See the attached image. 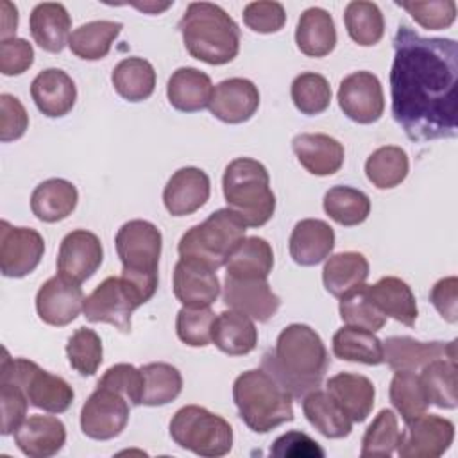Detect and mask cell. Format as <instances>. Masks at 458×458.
Masks as SVG:
<instances>
[{
    "label": "cell",
    "mask_w": 458,
    "mask_h": 458,
    "mask_svg": "<svg viewBox=\"0 0 458 458\" xmlns=\"http://www.w3.org/2000/svg\"><path fill=\"white\" fill-rule=\"evenodd\" d=\"M383 358L392 370L417 372L433 360H456V340L419 342L411 336H390L383 342Z\"/></svg>",
    "instance_id": "obj_19"
},
{
    "label": "cell",
    "mask_w": 458,
    "mask_h": 458,
    "mask_svg": "<svg viewBox=\"0 0 458 458\" xmlns=\"http://www.w3.org/2000/svg\"><path fill=\"white\" fill-rule=\"evenodd\" d=\"M227 208L242 216L247 227L265 225L276 211V195L263 163L252 157L233 159L222 177Z\"/></svg>",
    "instance_id": "obj_5"
},
{
    "label": "cell",
    "mask_w": 458,
    "mask_h": 458,
    "mask_svg": "<svg viewBox=\"0 0 458 458\" xmlns=\"http://www.w3.org/2000/svg\"><path fill=\"white\" fill-rule=\"evenodd\" d=\"M344 23L351 39L361 47L377 45L385 34V20L374 2H349L344 11Z\"/></svg>",
    "instance_id": "obj_42"
},
{
    "label": "cell",
    "mask_w": 458,
    "mask_h": 458,
    "mask_svg": "<svg viewBox=\"0 0 458 458\" xmlns=\"http://www.w3.org/2000/svg\"><path fill=\"white\" fill-rule=\"evenodd\" d=\"M102 340L89 327H79L68 338L66 356L70 367L81 376H93L102 363Z\"/></svg>",
    "instance_id": "obj_48"
},
{
    "label": "cell",
    "mask_w": 458,
    "mask_h": 458,
    "mask_svg": "<svg viewBox=\"0 0 458 458\" xmlns=\"http://www.w3.org/2000/svg\"><path fill=\"white\" fill-rule=\"evenodd\" d=\"M243 23L258 34L279 32L286 23V13L283 4L259 0L250 2L243 9Z\"/></svg>",
    "instance_id": "obj_52"
},
{
    "label": "cell",
    "mask_w": 458,
    "mask_h": 458,
    "mask_svg": "<svg viewBox=\"0 0 458 458\" xmlns=\"http://www.w3.org/2000/svg\"><path fill=\"white\" fill-rule=\"evenodd\" d=\"M233 399L240 419L254 433H268L293 420L292 394L263 369L242 372L234 379Z\"/></svg>",
    "instance_id": "obj_4"
},
{
    "label": "cell",
    "mask_w": 458,
    "mask_h": 458,
    "mask_svg": "<svg viewBox=\"0 0 458 458\" xmlns=\"http://www.w3.org/2000/svg\"><path fill=\"white\" fill-rule=\"evenodd\" d=\"M29 127V114L23 104L9 95H0V140L4 143L20 140Z\"/></svg>",
    "instance_id": "obj_55"
},
{
    "label": "cell",
    "mask_w": 458,
    "mask_h": 458,
    "mask_svg": "<svg viewBox=\"0 0 458 458\" xmlns=\"http://www.w3.org/2000/svg\"><path fill=\"white\" fill-rule=\"evenodd\" d=\"M0 404H2L0 431H2V435H11L25 420L27 408L30 403H29L25 392L18 385L0 381Z\"/></svg>",
    "instance_id": "obj_53"
},
{
    "label": "cell",
    "mask_w": 458,
    "mask_h": 458,
    "mask_svg": "<svg viewBox=\"0 0 458 458\" xmlns=\"http://www.w3.org/2000/svg\"><path fill=\"white\" fill-rule=\"evenodd\" d=\"M174 295L188 308L211 306L220 295L216 270L200 261L181 258L174 267Z\"/></svg>",
    "instance_id": "obj_18"
},
{
    "label": "cell",
    "mask_w": 458,
    "mask_h": 458,
    "mask_svg": "<svg viewBox=\"0 0 458 458\" xmlns=\"http://www.w3.org/2000/svg\"><path fill=\"white\" fill-rule=\"evenodd\" d=\"M329 367V354L320 335L306 324L286 326L274 351L263 354L261 369L267 370L295 399L317 390Z\"/></svg>",
    "instance_id": "obj_2"
},
{
    "label": "cell",
    "mask_w": 458,
    "mask_h": 458,
    "mask_svg": "<svg viewBox=\"0 0 458 458\" xmlns=\"http://www.w3.org/2000/svg\"><path fill=\"white\" fill-rule=\"evenodd\" d=\"M170 437L181 449L206 458L225 456L233 447L231 424L197 404H188L175 411L170 420Z\"/></svg>",
    "instance_id": "obj_8"
},
{
    "label": "cell",
    "mask_w": 458,
    "mask_h": 458,
    "mask_svg": "<svg viewBox=\"0 0 458 458\" xmlns=\"http://www.w3.org/2000/svg\"><path fill=\"white\" fill-rule=\"evenodd\" d=\"M259 107L258 86L243 77H231L215 86L209 111L224 123H243Z\"/></svg>",
    "instance_id": "obj_20"
},
{
    "label": "cell",
    "mask_w": 458,
    "mask_h": 458,
    "mask_svg": "<svg viewBox=\"0 0 458 458\" xmlns=\"http://www.w3.org/2000/svg\"><path fill=\"white\" fill-rule=\"evenodd\" d=\"M141 304L143 297L123 276H109L84 299L82 313L88 322H104L131 333V317Z\"/></svg>",
    "instance_id": "obj_10"
},
{
    "label": "cell",
    "mask_w": 458,
    "mask_h": 458,
    "mask_svg": "<svg viewBox=\"0 0 458 458\" xmlns=\"http://www.w3.org/2000/svg\"><path fill=\"white\" fill-rule=\"evenodd\" d=\"M408 170V154L395 145L376 148L365 161V175L379 190L399 186L406 179Z\"/></svg>",
    "instance_id": "obj_39"
},
{
    "label": "cell",
    "mask_w": 458,
    "mask_h": 458,
    "mask_svg": "<svg viewBox=\"0 0 458 458\" xmlns=\"http://www.w3.org/2000/svg\"><path fill=\"white\" fill-rule=\"evenodd\" d=\"M247 224L229 208L213 211L202 224L190 227L179 240L181 258L195 259L213 270L225 267L231 252L245 238Z\"/></svg>",
    "instance_id": "obj_7"
},
{
    "label": "cell",
    "mask_w": 458,
    "mask_h": 458,
    "mask_svg": "<svg viewBox=\"0 0 458 458\" xmlns=\"http://www.w3.org/2000/svg\"><path fill=\"white\" fill-rule=\"evenodd\" d=\"M292 259L301 267L322 263L335 249L333 227L318 218H304L295 224L288 242Z\"/></svg>",
    "instance_id": "obj_25"
},
{
    "label": "cell",
    "mask_w": 458,
    "mask_h": 458,
    "mask_svg": "<svg viewBox=\"0 0 458 458\" xmlns=\"http://www.w3.org/2000/svg\"><path fill=\"white\" fill-rule=\"evenodd\" d=\"M326 215L340 225L363 224L370 215V199L365 191L351 186H333L324 195Z\"/></svg>",
    "instance_id": "obj_40"
},
{
    "label": "cell",
    "mask_w": 458,
    "mask_h": 458,
    "mask_svg": "<svg viewBox=\"0 0 458 458\" xmlns=\"http://www.w3.org/2000/svg\"><path fill=\"white\" fill-rule=\"evenodd\" d=\"M111 82L122 98L141 102L154 93L156 72L143 57H125L113 68Z\"/></svg>",
    "instance_id": "obj_38"
},
{
    "label": "cell",
    "mask_w": 458,
    "mask_h": 458,
    "mask_svg": "<svg viewBox=\"0 0 458 458\" xmlns=\"http://www.w3.org/2000/svg\"><path fill=\"white\" fill-rule=\"evenodd\" d=\"M403 431L392 410H381L367 428L361 440L363 458H388L397 451Z\"/></svg>",
    "instance_id": "obj_45"
},
{
    "label": "cell",
    "mask_w": 458,
    "mask_h": 458,
    "mask_svg": "<svg viewBox=\"0 0 458 458\" xmlns=\"http://www.w3.org/2000/svg\"><path fill=\"white\" fill-rule=\"evenodd\" d=\"M456 360L440 358L429 361L420 370V383L426 390L429 404H435L444 410H454L458 404L456 395Z\"/></svg>",
    "instance_id": "obj_41"
},
{
    "label": "cell",
    "mask_w": 458,
    "mask_h": 458,
    "mask_svg": "<svg viewBox=\"0 0 458 458\" xmlns=\"http://www.w3.org/2000/svg\"><path fill=\"white\" fill-rule=\"evenodd\" d=\"M367 293L379 311L404 326H413L417 320V301L406 281L395 276H385L374 284H365Z\"/></svg>",
    "instance_id": "obj_29"
},
{
    "label": "cell",
    "mask_w": 458,
    "mask_h": 458,
    "mask_svg": "<svg viewBox=\"0 0 458 458\" xmlns=\"http://www.w3.org/2000/svg\"><path fill=\"white\" fill-rule=\"evenodd\" d=\"M188 54L208 64H227L240 50V29L236 21L216 4L191 2L181 21Z\"/></svg>",
    "instance_id": "obj_3"
},
{
    "label": "cell",
    "mask_w": 458,
    "mask_h": 458,
    "mask_svg": "<svg viewBox=\"0 0 458 458\" xmlns=\"http://www.w3.org/2000/svg\"><path fill=\"white\" fill-rule=\"evenodd\" d=\"M122 29L123 25L120 21H111V20L88 21L72 32L68 39V47L72 54H75L79 59L98 61L109 54L111 45L120 36Z\"/></svg>",
    "instance_id": "obj_36"
},
{
    "label": "cell",
    "mask_w": 458,
    "mask_h": 458,
    "mask_svg": "<svg viewBox=\"0 0 458 458\" xmlns=\"http://www.w3.org/2000/svg\"><path fill=\"white\" fill-rule=\"evenodd\" d=\"M0 9H2V30H0L2 39L14 38V32L18 27V9L11 2H2Z\"/></svg>",
    "instance_id": "obj_58"
},
{
    "label": "cell",
    "mask_w": 458,
    "mask_h": 458,
    "mask_svg": "<svg viewBox=\"0 0 458 458\" xmlns=\"http://www.w3.org/2000/svg\"><path fill=\"white\" fill-rule=\"evenodd\" d=\"M122 261V276L140 292L143 301H150L157 290V267L163 236L157 225L148 220L125 222L114 238Z\"/></svg>",
    "instance_id": "obj_6"
},
{
    "label": "cell",
    "mask_w": 458,
    "mask_h": 458,
    "mask_svg": "<svg viewBox=\"0 0 458 458\" xmlns=\"http://www.w3.org/2000/svg\"><path fill=\"white\" fill-rule=\"evenodd\" d=\"M140 369L143 374L141 404L165 406L179 397L182 390V376L174 365L156 361V363H147Z\"/></svg>",
    "instance_id": "obj_43"
},
{
    "label": "cell",
    "mask_w": 458,
    "mask_h": 458,
    "mask_svg": "<svg viewBox=\"0 0 458 458\" xmlns=\"http://www.w3.org/2000/svg\"><path fill=\"white\" fill-rule=\"evenodd\" d=\"M367 277H369V261L361 252H354V250L329 256L322 270L324 288L338 299L363 286Z\"/></svg>",
    "instance_id": "obj_33"
},
{
    "label": "cell",
    "mask_w": 458,
    "mask_h": 458,
    "mask_svg": "<svg viewBox=\"0 0 458 458\" xmlns=\"http://www.w3.org/2000/svg\"><path fill=\"white\" fill-rule=\"evenodd\" d=\"M336 98L344 114L356 123H374L385 111L383 88L372 72L361 70L344 77Z\"/></svg>",
    "instance_id": "obj_12"
},
{
    "label": "cell",
    "mask_w": 458,
    "mask_h": 458,
    "mask_svg": "<svg viewBox=\"0 0 458 458\" xmlns=\"http://www.w3.org/2000/svg\"><path fill=\"white\" fill-rule=\"evenodd\" d=\"M302 411L308 422L327 438H344L352 431V420L326 390H313L302 397Z\"/></svg>",
    "instance_id": "obj_35"
},
{
    "label": "cell",
    "mask_w": 458,
    "mask_h": 458,
    "mask_svg": "<svg viewBox=\"0 0 458 458\" xmlns=\"http://www.w3.org/2000/svg\"><path fill=\"white\" fill-rule=\"evenodd\" d=\"M458 43L424 38L399 25L390 70L392 116L411 141L454 138L458 132Z\"/></svg>",
    "instance_id": "obj_1"
},
{
    "label": "cell",
    "mask_w": 458,
    "mask_h": 458,
    "mask_svg": "<svg viewBox=\"0 0 458 458\" xmlns=\"http://www.w3.org/2000/svg\"><path fill=\"white\" fill-rule=\"evenodd\" d=\"M292 148L310 174L324 177L336 174L345 157L344 145L329 134L302 132L292 140Z\"/></svg>",
    "instance_id": "obj_24"
},
{
    "label": "cell",
    "mask_w": 458,
    "mask_h": 458,
    "mask_svg": "<svg viewBox=\"0 0 458 458\" xmlns=\"http://www.w3.org/2000/svg\"><path fill=\"white\" fill-rule=\"evenodd\" d=\"M274 267L270 243L259 236H245L225 263V276L242 279H267Z\"/></svg>",
    "instance_id": "obj_34"
},
{
    "label": "cell",
    "mask_w": 458,
    "mask_h": 458,
    "mask_svg": "<svg viewBox=\"0 0 458 458\" xmlns=\"http://www.w3.org/2000/svg\"><path fill=\"white\" fill-rule=\"evenodd\" d=\"M29 29L38 47L47 52L59 54L72 36V18L63 4L43 2L32 9Z\"/></svg>",
    "instance_id": "obj_28"
},
{
    "label": "cell",
    "mask_w": 458,
    "mask_h": 458,
    "mask_svg": "<svg viewBox=\"0 0 458 458\" xmlns=\"http://www.w3.org/2000/svg\"><path fill=\"white\" fill-rule=\"evenodd\" d=\"M34 63V48L23 38L0 41V72L7 77L21 75Z\"/></svg>",
    "instance_id": "obj_54"
},
{
    "label": "cell",
    "mask_w": 458,
    "mask_h": 458,
    "mask_svg": "<svg viewBox=\"0 0 458 458\" xmlns=\"http://www.w3.org/2000/svg\"><path fill=\"white\" fill-rule=\"evenodd\" d=\"M333 354L363 365L385 363L383 342L372 331L356 326H344L333 335Z\"/></svg>",
    "instance_id": "obj_37"
},
{
    "label": "cell",
    "mask_w": 458,
    "mask_h": 458,
    "mask_svg": "<svg viewBox=\"0 0 458 458\" xmlns=\"http://www.w3.org/2000/svg\"><path fill=\"white\" fill-rule=\"evenodd\" d=\"M326 392L354 422H363L374 408L376 388L374 383L361 374L338 372L326 383Z\"/></svg>",
    "instance_id": "obj_26"
},
{
    "label": "cell",
    "mask_w": 458,
    "mask_h": 458,
    "mask_svg": "<svg viewBox=\"0 0 458 458\" xmlns=\"http://www.w3.org/2000/svg\"><path fill=\"white\" fill-rule=\"evenodd\" d=\"M222 299L229 310L240 311L258 322L270 320L281 306V299L272 292L267 279L225 276Z\"/></svg>",
    "instance_id": "obj_16"
},
{
    "label": "cell",
    "mask_w": 458,
    "mask_h": 458,
    "mask_svg": "<svg viewBox=\"0 0 458 458\" xmlns=\"http://www.w3.org/2000/svg\"><path fill=\"white\" fill-rule=\"evenodd\" d=\"M45 252L43 236L30 227L0 224V270L5 277H25L36 270Z\"/></svg>",
    "instance_id": "obj_14"
},
{
    "label": "cell",
    "mask_w": 458,
    "mask_h": 458,
    "mask_svg": "<svg viewBox=\"0 0 458 458\" xmlns=\"http://www.w3.org/2000/svg\"><path fill=\"white\" fill-rule=\"evenodd\" d=\"M399 7L408 11L411 18L424 29L440 30L453 25L456 20L454 0H429V2H397Z\"/></svg>",
    "instance_id": "obj_50"
},
{
    "label": "cell",
    "mask_w": 458,
    "mask_h": 458,
    "mask_svg": "<svg viewBox=\"0 0 458 458\" xmlns=\"http://www.w3.org/2000/svg\"><path fill=\"white\" fill-rule=\"evenodd\" d=\"M216 315L211 308L182 306L175 318V331L182 344L190 347H206L211 344L213 324Z\"/></svg>",
    "instance_id": "obj_49"
},
{
    "label": "cell",
    "mask_w": 458,
    "mask_h": 458,
    "mask_svg": "<svg viewBox=\"0 0 458 458\" xmlns=\"http://www.w3.org/2000/svg\"><path fill=\"white\" fill-rule=\"evenodd\" d=\"M98 386H107L122 394L131 406H140L143 397V374L131 363H118L109 367L97 383Z\"/></svg>",
    "instance_id": "obj_51"
},
{
    "label": "cell",
    "mask_w": 458,
    "mask_h": 458,
    "mask_svg": "<svg viewBox=\"0 0 458 458\" xmlns=\"http://www.w3.org/2000/svg\"><path fill=\"white\" fill-rule=\"evenodd\" d=\"M129 401L113 388L98 386L81 410V429L88 438L111 440L129 422Z\"/></svg>",
    "instance_id": "obj_11"
},
{
    "label": "cell",
    "mask_w": 458,
    "mask_h": 458,
    "mask_svg": "<svg viewBox=\"0 0 458 458\" xmlns=\"http://www.w3.org/2000/svg\"><path fill=\"white\" fill-rule=\"evenodd\" d=\"M30 97L45 116L61 118L73 109L77 88L66 72L59 68H47L34 77L30 84Z\"/></svg>",
    "instance_id": "obj_23"
},
{
    "label": "cell",
    "mask_w": 458,
    "mask_h": 458,
    "mask_svg": "<svg viewBox=\"0 0 458 458\" xmlns=\"http://www.w3.org/2000/svg\"><path fill=\"white\" fill-rule=\"evenodd\" d=\"M84 299L81 283H75L63 274H55L38 290L36 311L45 324L63 327L79 317Z\"/></svg>",
    "instance_id": "obj_15"
},
{
    "label": "cell",
    "mask_w": 458,
    "mask_h": 458,
    "mask_svg": "<svg viewBox=\"0 0 458 458\" xmlns=\"http://www.w3.org/2000/svg\"><path fill=\"white\" fill-rule=\"evenodd\" d=\"M390 403L399 411L404 422L426 413L429 406V399L420 383V377L410 370H395L390 388H388Z\"/></svg>",
    "instance_id": "obj_44"
},
{
    "label": "cell",
    "mask_w": 458,
    "mask_h": 458,
    "mask_svg": "<svg viewBox=\"0 0 458 458\" xmlns=\"http://www.w3.org/2000/svg\"><path fill=\"white\" fill-rule=\"evenodd\" d=\"M79 191L66 179H47L39 182L30 195V209L41 222H59L77 208Z\"/></svg>",
    "instance_id": "obj_31"
},
{
    "label": "cell",
    "mask_w": 458,
    "mask_h": 458,
    "mask_svg": "<svg viewBox=\"0 0 458 458\" xmlns=\"http://www.w3.org/2000/svg\"><path fill=\"white\" fill-rule=\"evenodd\" d=\"M340 317L347 326H356L361 329H369L372 333L379 331L386 324V317L379 311V308L372 302L367 293V286H360L344 297H340Z\"/></svg>",
    "instance_id": "obj_47"
},
{
    "label": "cell",
    "mask_w": 458,
    "mask_h": 458,
    "mask_svg": "<svg viewBox=\"0 0 458 458\" xmlns=\"http://www.w3.org/2000/svg\"><path fill=\"white\" fill-rule=\"evenodd\" d=\"M138 9H141V11H147V13H161V11H165L166 7H170L172 4L170 2H166V4H134Z\"/></svg>",
    "instance_id": "obj_59"
},
{
    "label": "cell",
    "mask_w": 458,
    "mask_h": 458,
    "mask_svg": "<svg viewBox=\"0 0 458 458\" xmlns=\"http://www.w3.org/2000/svg\"><path fill=\"white\" fill-rule=\"evenodd\" d=\"M293 106L308 116L324 113L331 104V86L327 79L315 72H304L292 82Z\"/></svg>",
    "instance_id": "obj_46"
},
{
    "label": "cell",
    "mask_w": 458,
    "mask_h": 458,
    "mask_svg": "<svg viewBox=\"0 0 458 458\" xmlns=\"http://www.w3.org/2000/svg\"><path fill=\"white\" fill-rule=\"evenodd\" d=\"M104 259V249L100 238L86 229H75L68 233L57 252V272L75 283L89 279Z\"/></svg>",
    "instance_id": "obj_17"
},
{
    "label": "cell",
    "mask_w": 458,
    "mask_h": 458,
    "mask_svg": "<svg viewBox=\"0 0 458 458\" xmlns=\"http://www.w3.org/2000/svg\"><path fill=\"white\" fill-rule=\"evenodd\" d=\"M454 440V424L440 415L422 413L406 422L397 445L401 458H438Z\"/></svg>",
    "instance_id": "obj_13"
},
{
    "label": "cell",
    "mask_w": 458,
    "mask_h": 458,
    "mask_svg": "<svg viewBox=\"0 0 458 458\" xmlns=\"http://www.w3.org/2000/svg\"><path fill=\"white\" fill-rule=\"evenodd\" d=\"M270 454L279 458H322L324 449L310 435L302 431H288L274 440Z\"/></svg>",
    "instance_id": "obj_56"
},
{
    "label": "cell",
    "mask_w": 458,
    "mask_h": 458,
    "mask_svg": "<svg viewBox=\"0 0 458 458\" xmlns=\"http://www.w3.org/2000/svg\"><path fill=\"white\" fill-rule=\"evenodd\" d=\"M13 435L18 449L30 458L54 456L66 442V428L54 415H30Z\"/></svg>",
    "instance_id": "obj_22"
},
{
    "label": "cell",
    "mask_w": 458,
    "mask_h": 458,
    "mask_svg": "<svg viewBox=\"0 0 458 458\" xmlns=\"http://www.w3.org/2000/svg\"><path fill=\"white\" fill-rule=\"evenodd\" d=\"M429 301L444 320L454 324L458 320V279L449 276L437 281L429 292Z\"/></svg>",
    "instance_id": "obj_57"
},
{
    "label": "cell",
    "mask_w": 458,
    "mask_h": 458,
    "mask_svg": "<svg viewBox=\"0 0 458 458\" xmlns=\"http://www.w3.org/2000/svg\"><path fill=\"white\" fill-rule=\"evenodd\" d=\"M211 344L229 356L249 354L258 344V329L254 320L234 310L218 313L213 324Z\"/></svg>",
    "instance_id": "obj_32"
},
{
    "label": "cell",
    "mask_w": 458,
    "mask_h": 458,
    "mask_svg": "<svg viewBox=\"0 0 458 458\" xmlns=\"http://www.w3.org/2000/svg\"><path fill=\"white\" fill-rule=\"evenodd\" d=\"M213 91L215 88L209 75L193 66L177 68L166 84L170 106L182 113H197L209 107Z\"/></svg>",
    "instance_id": "obj_27"
},
{
    "label": "cell",
    "mask_w": 458,
    "mask_h": 458,
    "mask_svg": "<svg viewBox=\"0 0 458 458\" xmlns=\"http://www.w3.org/2000/svg\"><path fill=\"white\" fill-rule=\"evenodd\" d=\"M211 181L197 166H184L174 172L163 190V204L172 216H186L199 211L209 199Z\"/></svg>",
    "instance_id": "obj_21"
},
{
    "label": "cell",
    "mask_w": 458,
    "mask_h": 458,
    "mask_svg": "<svg viewBox=\"0 0 458 458\" xmlns=\"http://www.w3.org/2000/svg\"><path fill=\"white\" fill-rule=\"evenodd\" d=\"M0 381L18 385L30 406L48 413H63L73 403V388L55 374L43 370L38 363L27 358H11L4 349L0 365Z\"/></svg>",
    "instance_id": "obj_9"
},
{
    "label": "cell",
    "mask_w": 458,
    "mask_h": 458,
    "mask_svg": "<svg viewBox=\"0 0 458 458\" xmlns=\"http://www.w3.org/2000/svg\"><path fill=\"white\" fill-rule=\"evenodd\" d=\"M297 48L308 57H324L336 47V29L333 16L322 7H308L295 29Z\"/></svg>",
    "instance_id": "obj_30"
}]
</instances>
